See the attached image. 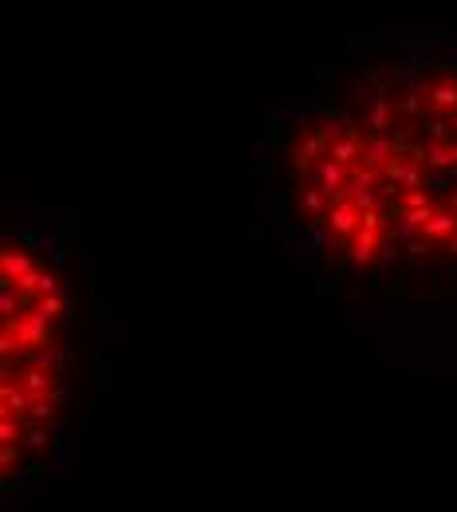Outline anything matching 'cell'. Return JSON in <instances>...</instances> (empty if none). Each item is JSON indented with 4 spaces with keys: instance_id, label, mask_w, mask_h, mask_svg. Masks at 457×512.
<instances>
[{
    "instance_id": "obj_1",
    "label": "cell",
    "mask_w": 457,
    "mask_h": 512,
    "mask_svg": "<svg viewBox=\"0 0 457 512\" xmlns=\"http://www.w3.org/2000/svg\"><path fill=\"white\" fill-rule=\"evenodd\" d=\"M253 197L288 260L351 304H457V32L324 48L253 134Z\"/></svg>"
},
{
    "instance_id": "obj_2",
    "label": "cell",
    "mask_w": 457,
    "mask_h": 512,
    "mask_svg": "<svg viewBox=\"0 0 457 512\" xmlns=\"http://www.w3.org/2000/svg\"><path fill=\"white\" fill-rule=\"evenodd\" d=\"M111 386V292L79 209L0 229V501L28 509L64 481Z\"/></svg>"
}]
</instances>
